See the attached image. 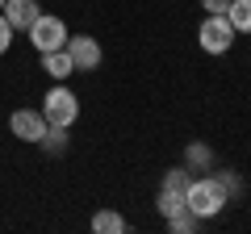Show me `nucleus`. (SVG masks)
<instances>
[{
  "mask_svg": "<svg viewBox=\"0 0 251 234\" xmlns=\"http://www.w3.org/2000/svg\"><path fill=\"white\" fill-rule=\"evenodd\" d=\"M13 34H17V29L9 25V17H4V13H0V54H4V50L13 46Z\"/></svg>",
  "mask_w": 251,
  "mask_h": 234,
  "instance_id": "16",
  "label": "nucleus"
},
{
  "mask_svg": "<svg viewBox=\"0 0 251 234\" xmlns=\"http://www.w3.org/2000/svg\"><path fill=\"white\" fill-rule=\"evenodd\" d=\"M42 117L46 126H75V117H80V100H75L72 88H63V84H54L50 92L42 96Z\"/></svg>",
  "mask_w": 251,
  "mask_h": 234,
  "instance_id": "2",
  "label": "nucleus"
},
{
  "mask_svg": "<svg viewBox=\"0 0 251 234\" xmlns=\"http://www.w3.org/2000/svg\"><path fill=\"white\" fill-rule=\"evenodd\" d=\"M4 17H9V25L13 29H29L38 21V13H42V4H38V0H4Z\"/></svg>",
  "mask_w": 251,
  "mask_h": 234,
  "instance_id": "7",
  "label": "nucleus"
},
{
  "mask_svg": "<svg viewBox=\"0 0 251 234\" xmlns=\"http://www.w3.org/2000/svg\"><path fill=\"white\" fill-rule=\"evenodd\" d=\"M63 50L72 54V67H75V71H97V67H100V59H105L100 42H97V38H88V34H75V38L67 34Z\"/></svg>",
  "mask_w": 251,
  "mask_h": 234,
  "instance_id": "5",
  "label": "nucleus"
},
{
  "mask_svg": "<svg viewBox=\"0 0 251 234\" xmlns=\"http://www.w3.org/2000/svg\"><path fill=\"white\" fill-rule=\"evenodd\" d=\"M218 184L226 188V201H239L243 197V180H239V171H214Z\"/></svg>",
  "mask_w": 251,
  "mask_h": 234,
  "instance_id": "15",
  "label": "nucleus"
},
{
  "mask_svg": "<svg viewBox=\"0 0 251 234\" xmlns=\"http://www.w3.org/2000/svg\"><path fill=\"white\" fill-rule=\"evenodd\" d=\"M234 25L226 21V13H205V21H201V29H197V46L205 54H226L234 46Z\"/></svg>",
  "mask_w": 251,
  "mask_h": 234,
  "instance_id": "3",
  "label": "nucleus"
},
{
  "mask_svg": "<svg viewBox=\"0 0 251 234\" xmlns=\"http://www.w3.org/2000/svg\"><path fill=\"white\" fill-rule=\"evenodd\" d=\"M230 205L226 201V188L218 184V176H193L184 188V209L193 217H201V222H209V217H218L222 209Z\"/></svg>",
  "mask_w": 251,
  "mask_h": 234,
  "instance_id": "1",
  "label": "nucleus"
},
{
  "mask_svg": "<svg viewBox=\"0 0 251 234\" xmlns=\"http://www.w3.org/2000/svg\"><path fill=\"white\" fill-rule=\"evenodd\" d=\"M209 163H214V151H209V146H201V142H193V146H188V155H184V167H188V171L209 167Z\"/></svg>",
  "mask_w": 251,
  "mask_h": 234,
  "instance_id": "13",
  "label": "nucleus"
},
{
  "mask_svg": "<svg viewBox=\"0 0 251 234\" xmlns=\"http://www.w3.org/2000/svg\"><path fill=\"white\" fill-rule=\"evenodd\" d=\"M25 34H29V42H34V50L46 54V50H59V46L67 42V21L50 17V13H38V21L25 29Z\"/></svg>",
  "mask_w": 251,
  "mask_h": 234,
  "instance_id": "4",
  "label": "nucleus"
},
{
  "mask_svg": "<svg viewBox=\"0 0 251 234\" xmlns=\"http://www.w3.org/2000/svg\"><path fill=\"white\" fill-rule=\"evenodd\" d=\"M155 209H159L163 217L180 213V209H184V192H176V188H159V201H155Z\"/></svg>",
  "mask_w": 251,
  "mask_h": 234,
  "instance_id": "11",
  "label": "nucleus"
},
{
  "mask_svg": "<svg viewBox=\"0 0 251 234\" xmlns=\"http://www.w3.org/2000/svg\"><path fill=\"white\" fill-rule=\"evenodd\" d=\"M92 230H97V234H122L126 230V217L113 213V209H100V213H92Z\"/></svg>",
  "mask_w": 251,
  "mask_h": 234,
  "instance_id": "10",
  "label": "nucleus"
},
{
  "mask_svg": "<svg viewBox=\"0 0 251 234\" xmlns=\"http://www.w3.org/2000/svg\"><path fill=\"white\" fill-rule=\"evenodd\" d=\"M163 222H168V230L172 234H193L201 226V217H193L188 213V209H180V213H172V217H163Z\"/></svg>",
  "mask_w": 251,
  "mask_h": 234,
  "instance_id": "12",
  "label": "nucleus"
},
{
  "mask_svg": "<svg viewBox=\"0 0 251 234\" xmlns=\"http://www.w3.org/2000/svg\"><path fill=\"white\" fill-rule=\"evenodd\" d=\"M226 21L234 25V34H251V0H230Z\"/></svg>",
  "mask_w": 251,
  "mask_h": 234,
  "instance_id": "9",
  "label": "nucleus"
},
{
  "mask_svg": "<svg viewBox=\"0 0 251 234\" xmlns=\"http://www.w3.org/2000/svg\"><path fill=\"white\" fill-rule=\"evenodd\" d=\"M38 142H42L46 151H54V155L67 151V126H46V134L38 138Z\"/></svg>",
  "mask_w": 251,
  "mask_h": 234,
  "instance_id": "14",
  "label": "nucleus"
},
{
  "mask_svg": "<svg viewBox=\"0 0 251 234\" xmlns=\"http://www.w3.org/2000/svg\"><path fill=\"white\" fill-rule=\"evenodd\" d=\"M201 9H205V13H226V9H230V0H201Z\"/></svg>",
  "mask_w": 251,
  "mask_h": 234,
  "instance_id": "17",
  "label": "nucleus"
},
{
  "mask_svg": "<svg viewBox=\"0 0 251 234\" xmlns=\"http://www.w3.org/2000/svg\"><path fill=\"white\" fill-rule=\"evenodd\" d=\"M0 9H4V0H0Z\"/></svg>",
  "mask_w": 251,
  "mask_h": 234,
  "instance_id": "18",
  "label": "nucleus"
},
{
  "mask_svg": "<svg viewBox=\"0 0 251 234\" xmlns=\"http://www.w3.org/2000/svg\"><path fill=\"white\" fill-rule=\"evenodd\" d=\"M9 130H13V138H21V142H38V138L46 134V117L38 113V109H13Z\"/></svg>",
  "mask_w": 251,
  "mask_h": 234,
  "instance_id": "6",
  "label": "nucleus"
},
{
  "mask_svg": "<svg viewBox=\"0 0 251 234\" xmlns=\"http://www.w3.org/2000/svg\"><path fill=\"white\" fill-rule=\"evenodd\" d=\"M42 71L50 75V80H67V75H75L72 54L63 50V46H59V50H46V54H42Z\"/></svg>",
  "mask_w": 251,
  "mask_h": 234,
  "instance_id": "8",
  "label": "nucleus"
}]
</instances>
